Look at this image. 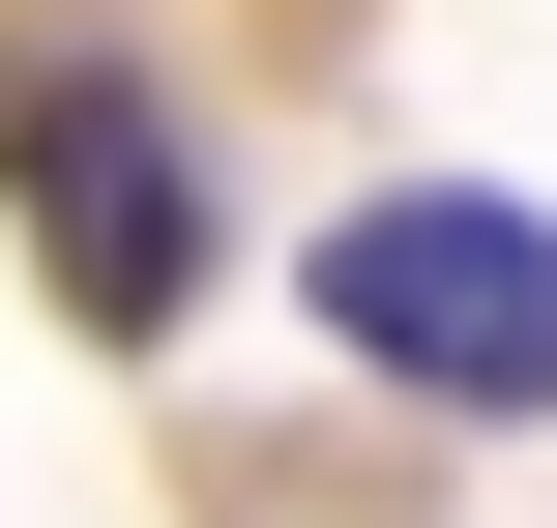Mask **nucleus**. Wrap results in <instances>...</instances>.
<instances>
[{"mask_svg": "<svg viewBox=\"0 0 557 528\" xmlns=\"http://www.w3.org/2000/svg\"><path fill=\"white\" fill-rule=\"evenodd\" d=\"M294 323L382 382V412H557V206H470V176H382L323 206Z\"/></svg>", "mask_w": 557, "mask_h": 528, "instance_id": "f257e3e1", "label": "nucleus"}, {"mask_svg": "<svg viewBox=\"0 0 557 528\" xmlns=\"http://www.w3.org/2000/svg\"><path fill=\"white\" fill-rule=\"evenodd\" d=\"M0 206L59 235V294H88L117 353L206 294V147H176V88H147V59H0Z\"/></svg>", "mask_w": 557, "mask_h": 528, "instance_id": "f03ea898", "label": "nucleus"}]
</instances>
